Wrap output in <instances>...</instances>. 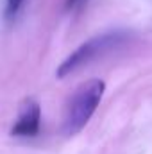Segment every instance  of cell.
I'll use <instances>...</instances> for the list:
<instances>
[{"label": "cell", "mask_w": 152, "mask_h": 154, "mask_svg": "<svg viewBox=\"0 0 152 154\" xmlns=\"http://www.w3.org/2000/svg\"><path fill=\"white\" fill-rule=\"evenodd\" d=\"M104 90L106 82L102 79H88L82 84H79L65 109V120H63L65 134L74 136L90 122V118L93 116L95 109L102 100Z\"/></svg>", "instance_id": "obj_1"}, {"label": "cell", "mask_w": 152, "mask_h": 154, "mask_svg": "<svg viewBox=\"0 0 152 154\" xmlns=\"http://www.w3.org/2000/svg\"><path fill=\"white\" fill-rule=\"evenodd\" d=\"M120 38L118 32H111V34H102V36H97L93 39H88L86 43H82L77 50H74L63 63L61 66L57 68V77H66L68 74L75 72L77 68H81L84 63L91 61L95 56L102 54L106 48H109L111 45H114Z\"/></svg>", "instance_id": "obj_2"}, {"label": "cell", "mask_w": 152, "mask_h": 154, "mask_svg": "<svg viewBox=\"0 0 152 154\" xmlns=\"http://www.w3.org/2000/svg\"><path fill=\"white\" fill-rule=\"evenodd\" d=\"M39 118H41V111H39L38 102L32 99L23 100L18 111V118L11 129V134L13 136H36L39 131Z\"/></svg>", "instance_id": "obj_3"}, {"label": "cell", "mask_w": 152, "mask_h": 154, "mask_svg": "<svg viewBox=\"0 0 152 154\" xmlns=\"http://www.w3.org/2000/svg\"><path fill=\"white\" fill-rule=\"evenodd\" d=\"M7 2V14L9 16H13V14H16L18 13V9H20V5H22V2L23 0H5Z\"/></svg>", "instance_id": "obj_4"}, {"label": "cell", "mask_w": 152, "mask_h": 154, "mask_svg": "<svg viewBox=\"0 0 152 154\" xmlns=\"http://www.w3.org/2000/svg\"><path fill=\"white\" fill-rule=\"evenodd\" d=\"M84 0H66V7L70 9V7H77L79 4H82Z\"/></svg>", "instance_id": "obj_5"}]
</instances>
